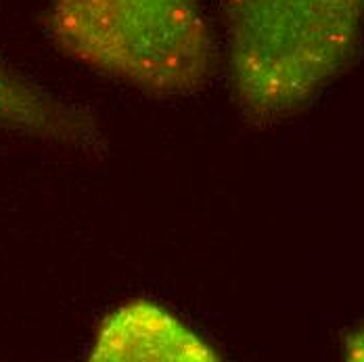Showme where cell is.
I'll list each match as a JSON object with an SVG mask.
<instances>
[{
    "instance_id": "cell-3",
    "label": "cell",
    "mask_w": 364,
    "mask_h": 362,
    "mask_svg": "<svg viewBox=\"0 0 364 362\" xmlns=\"http://www.w3.org/2000/svg\"><path fill=\"white\" fill-rule=\"evenodd\" d=\"M90 358L99 362H212L216 352L178 316L151 302H130L99 326Z\"/></svg>"
},
{
    "instance_id": "cell-4",
    "label": "cell",
    "mask_w": 364,
    "mask_h": 362,
    "mask_svg": "<svg viewBox=\"0 0 364 362\" xmlns=\"http://www.w3.org/2000/svg\"><path fill=\"white\" fill-rule=\"evenodd\" d=\"M343 354L348 361L364 362V325L348 335L346 346H343Z\"/></svg>"
},
{
    "instance_id": "cell-1",
    "label": "cell",
    "mask_w": 364,
    "mask_h": 362,
    "mask_svg": "<svg viewBox=\"0 0 364 362\" xmlns=\"http://www.w3.org/2000/svg\"><path fill=\"white\" fill-rule=\"evenodd\" d=\"M232 88L254 119L304 107L346 70L364 0H224Z\"/></svg>"
},
{
    "instance_id": "cell-2",
    "label": "cell",
    "mask_w": 364,
    "mask_h": 362,
    "mask_svg": "<svg viewBox=\"0 0 364 362\" xmlns=\"http://www.w3.org/2000/svg\"><path fill=\"white\" fill-rule=\"evenodd\" d=\"M48 34L77 63L153 95L193 92L212 73L199 0H53Z\"/></svg>"
}]
</instances>
